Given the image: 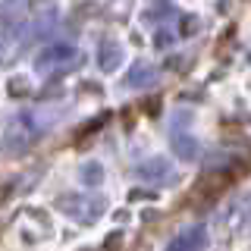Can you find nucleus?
I'll return each instance as SVG.
<instances>
[{
  "label": "nucleus",
  "mask_w": 251,
  "mask_h": 251,
  "mask_svg": "<svg viewBox=\"0 0 251 251\" xmlns=\"http://www.w3.org/2000/svg\"><path fill=\"white\" fill-rule=\"evenodd\" d=\"M157 82V66H151L148 60H138L135 66L126 73V78H123V85L126 88H148V85H154Z\"/></svg>",
  "instance_id": "nucleus-5"
},
{
  "label": "nucleus",
  "mask_w": 251,
  "mask_h": 251,
  "mask_svg": "<svg viewBox=\"0 0 251 251\" xmlns=\"http://www.w3.org/2000/svg\"><path fill=\"white\" fill-rule=\"evenodd\" d=\"M78 179H82L88 188L94 185H100L104 182V167H100L98 160H88V163H82V170H78Z\"/></svg>",
  "instance_id": "nucleus-8"
},
{
  "label": "nucleus",
  "mask_w": 251,
  "mask_h": 251,
  "mask_svg": "<svg viewBox=\"0 0 251 251\" xmlns=\"http://www.w3.org/2000/svg\"><path fill=\"white\" fill-rule=\"evenodd\" d=\"M120 63H123V44L110 41V38L98 44V69L100 73H116Z\"/></svg>",
  "instance_id": "nucleus-6"
},
{
  "label": "nucleus",
  "mask_w": 251,
  "mask_h": 251,
  "mask_svg": "<svg viewBox=\"0 0 251 251\" xmlns=\"http://www.w3.org/2000/svg\"><path fill=\"white\" fill-rule=\"evenodd\" d=\"M120 242H123V232L116 229L113 235H107V245H104V248H120Z\"/></svg>",
  "instance_id": "nucleus-10"
},
{
  "label": "nucleus",
  "mask_w": 251,
  "mask_h": 251,
  "mask_svg": "<svg viewBox=\"0 0 251 251\" xmlns=\"http://www.w3.org/2000/svg\"><path fill=\"white\" fill-rule=\"evenodd\" d=\"M73 57H75V47H69V44H50V47H44V50L38 53L35 69L41 75H50V73H57V69L69 66Z\"/></svg>",
  "instance_id": "nucleus-2"
},
{
  "label": "nucleus",
  "mask_w": 251,
  "mask_h": 251,
  "mask_svg": "<svg viewBox=\"0 0 251 251\" xmlns=\"http://www.w3.org/2000/svg\"><path fill=\"white\" fill-rule=\"evenodd\" d=\"M170 41H173V31H160V35L154 38V44H157V47H167Z\"/></svg>",
  "instance_id": "nucleus-11"
},
{
  "label": "nucleus",
  "mask_w": 251,
  "mask_h": 251,
  "mask_svg": "<svg viewBox=\"0 0 251 251\" xmlns=\"http://www.w3.org/2000/svg\"><path fill=\"white\" fill-rule=\"evenodd\" d=\"M198 25H201L198 16H182V19H179V35H182V38H192L195 31H198Z\"/></svg>",
  "instance_id": "nucleus-9"
},
{
  "label": "nucleus",
  "mask_w": 251,
  "mask_h": 251,
  "mask_svg": "<svg viewBox=\"0 0 251 251\" xmlns=\"http://www.w3.org/2000/svg\"><path fill=\"white\" fill-rule=\"evenodd\" d=\"M138 176L145 179V182H170L173 179V163L167 160V157H148L145 163H138Z\"/></svg>",
  "instance_id": "nucleus-4"
},
{
  "label": "nucleus",
  "mask_w": 251,
  "mask_h": 251,
  "mask_svg": "<svg viewBox=\"0 0 251 251\" xmlns=\"http://www.w3.org/2000/svg\"><path fill=\"white\" fill-rule=\"evenodd\" d=\"M132 198H154V192H141V188H135V192H132Z\"/></svg>",
  "instance_id": "nucleus-12"
},
{
  "label": "nucleus",
  "mask_w": 251,
  "mask_h": 251,
  "mask_svg": "<svg viewBox=\"0 0 251 251\" xmlns=\"http://www.w3.org/2000/svg\"><path fill=\"white\" fill-rule=\"evenodd\" d=\"M57 207L66 217H73V220H78V223H85V226H91V223L100 220V214H104L107 204L100 198H85V195H60Z\"/></svg>",
  "instance_id": "nucleus-1"
},
{
  "label": "nucleus",
  "mask_w": 251,
  "mask_h": 251,
  "mask_svg": "<svg viewBox=\"0 0 251 251\" xmlns=\"http://www.w3.org/2000/svg\"><path fill=\"white\" fill-rule=\"evenodd\" d=\"M170 145H173V154L179 157V160H198V138L195 135H188V132L182 129H173V135H170Z\"/></svg>",
  "instance_id": "nucleus-7"
},
{
  "label": "nucleus",
  "mask_w": 251,
  "mask_h": 251,
  "mask_svg": "<svg viewBox=\"0 0 251 251\" xmlns=\"http://www.w3.org/2000/svg\"><path fill=\"white\" fill-rule=\"evenodd\" d=\"M207 242H210L207 226L195 223V226H185V229H179L173 235L167 251H207Z\"/></svg>",
  "instance_id": "nucleus-3"
}]
</instances>
